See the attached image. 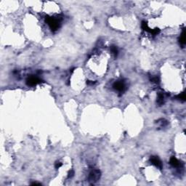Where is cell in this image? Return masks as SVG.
<instances>
[{
  "label": "cell",
  "instance_id": "cell-15",
  "mask_svg": "<svg viewBox=\"0 0 186 186\" xmlns=\"http://www.w3.org/2000/svg\"><path fill=\"white\" fill-rule=\"evenodd\" d=\"M96 83V82H93V81H87V84H88V85H93V84H95Z\"/></svg>",
  "mask_w": 186,
  "mask_h": 186
},
{
  "label": "cell",
  "instance_id": "cell-1",
  "mask_svg": "<svg viewBox=\"0 0 186 186\" xmlns=\"http://www.w3.org/2000/svg\"><path fill=\"white\" fill-rule=\"evenodd\" d=\"M45 21H46V23L48 24V26H50L51 30L54 31H56L60 26V21L58 19L55 18L47 16L45 18Z\"/></svg>",
  "mask_w": 186,
  "mask_h": 186
},
{
  "label": "cell",
  "instance_id": "cell-9",
  "mask_svg": "<svg viewBox=\"0 0 186 186\" xmlns=\"http://www.w3.org/2000/svg\"><path fill=\"white\" fill-rule=\"evenodd\" d=\"M164 95L162 93H159V94L158 95V98H157V103L159 105H161L164 104Z\"/></svg>",
  "mask_w": 186,
  "mask_h": 186
},
{
  "label": "cell",
  "instance_id": "cell-13",
  "mask_svg": "<svg viewBox=\"0 0 186 186\" xmlns=\"http://www.w3.org/2000/svg\"><path fill=\"white\" fill-rule=\"evenodd\" d=\"M73 175H74V171H73V170H70L69 172H68V178H71V177H73Z\"/></svg>",
  "mask_w": 186,
  "mask_h": 186
},
{
  "label": "cell",
  "instance_id": "cell-14",
  "mask_svg": "<svg viewBox=\"0 0 186 186\" xmlns=\"http://www.w3.org/2000/svg\"><path fill=\"white\" fill-rule=\"evenodd\" d=\"M62 165H63V164L62 163H60V162H59V161H57L56 163H55V169H59L60 166H62Z\"/></svg>",
  "mask_w": 186,
  "mask_h": 186
},
{
  "label": "cell",
  "instance_id": "cell-12",
  "mask_svg": "<svg viewBox=\"0 0 186 186\" xmlns=\"http://www.w3.org/2000/svg\"><path fill=\"white\" fill-rule=\"evenodd\" d=\"M150 80L151 82H153V83H159V77H157V76H152V77H150Z\"/></svg>",
  "mask_w": 186,
  "mask_h": 186
},
{
  "label": "cell",
  "instance_id": "cell-6",
  "mask_svg": "<svg viewBox=\"0 0 186 186\" xmlns=\"http://www.w3.org/2000/svg\"><path fill=\"white\" fill-rule=\"evenodd\" d=\"M169 163H170V164H171L174 167H178L180 165V162L177 160V159H176L174 156H172L171 159H170Z\"/></svg>",
  "mask_w": 186,
  "mask_h": 186
},
{
  "label": "cell",
  "instance_id": "cell-3",
  "mask_svg": "<svg viewBox=\"0 0 186 186\" xmlns=\"http://www.w3.org/2000/svg\"><path fill=\"white\" fill-rule=\"evenodd\" d=\"M42 81L37 78V77H35V76H30L28 77V78L26 80V84L28 86H30V87H33V86H36V84L41 83Z\"/></svg>",
  "mask_w": 186,
  "mask_h": 186
},
{
  "label": "cell",
  "instance_id": "cell-5",
  "mask_svg": "<svg viewBox=\"0 0 186 186\" xmlns=\"http://www.w3.org/2000/svg\"><path fill=\"white\" fill-rule=\"evenodd\" d=\"M113 87L119 92H124L125 89V85L123 82H116L114 84Z\"/></svg>",
  "mask_w": 186,
  "mask_h": 186
},
{
  "label": "cell",
  "instance_id": "cell-4",
  "mask_svg": "<svg viewBox=\"0 0 186 186\" xmlns=\"http://www.w3.org/2000/svg\"><path fill=\"white\" fill-rule=\"evenodd\" d=\"M150 161L151 162L152 164H153L154 166H156L157 168L161 169H162V163L161 161L157 157V156H151L150 159Z\"/></svg>",
  "mask_w": 186,
  "mask_h": 186
},
{
  "label": "cell",
  "instance_id": "cell-2",
  "mask_svg": "<svg viewBox=\"0 0 186 186\" xmlns=\"http://www.w3.org/2000/svg\"><path fill=\"white\" fill-rule=\"evenodd\" d=\"M101 176V173H100V171L98 169H93L92 171L90 172L89 175V182H97L100 177Z\"/></svg>",
  "mask_w": 186,
  "mask_h": 186
},
{
  "label": "cell",
  "instance_id": "cell-10",
  "mask_svg": "<svg viewBox=\"0 0 186 186\" xmlns=\"http://www.w3.org/2000/svg\"><path fill=\"white\" fill-rule=\"evenodd\" d=\"M111 52H112V53L114 55V56H115V57H116V56H117L119 51H118V49H117V47H116V46H114V45H112V46H111Z\"/></svg>",
  "mask_w": 186,
  "mask_h": 186
},
{
  "label": "cell",
  "instance_id": "cell-7",
  "mask_svg": "<svg viewBox=\"0 0 186 186\" xmlns=\"http://www.w3.org/2000/svg\"><path fill=\"white\" fill-rule=\"evenodd\" d=\"M179 41H180V44L182 45V46H184L185 44V43H186V41H185V29L183 30L182 34L180 35V37L179 39Z\"/></svg>",
  "mask_w": 186,
  "mask_h": 186
},
{
  "label": "cell",
  "instance_id": "cell-8",
  "mask_svg": "<svg viewBox=\"0 0 186 186\" xmlns=\"http://www.w3.org/2000/svg\"><path fill=\"white\" fill-rule=\"evenodd\" d=\"M141 27H142V28H143L144 31H145L149 32L150 34L151 33L152 29H150V28L148 26V23H147V22H145V21H143V22H142V24H141Z\"/></svg>",
  "mask_w": 186,
  "mask_h": 186
},
{
  "label": "cell",
  "instance_id": "cell-16",
  "mask_svg": "<svg viewBox=\"0 0 186 186\" xmlns=\"http://www.w3.org/2000/svg\"><path fill=\"white\" fill-rule=\"evenodd\" d=\"M31 185H41V183H39V182H32L31 183Z\"/></svg>",
  "mask_w": 186,
  "mask_h": 186
},
{
  "label": "cell",
  "instance_id": "cell-11",
  "mask_svg": "<svg viewBox=\"0 0 186 186\" xmlns=\"http://www.w3.org/2000/svg\"><path fill=\"white\" fill-rule=\"evenodd\" d=\"M176 98L177 100H182V101H185V92L181 93L180 95L176 96Z\"/></svg>",
  "mask_w": 186,
  "mask_h": 186
}]
</instances>
